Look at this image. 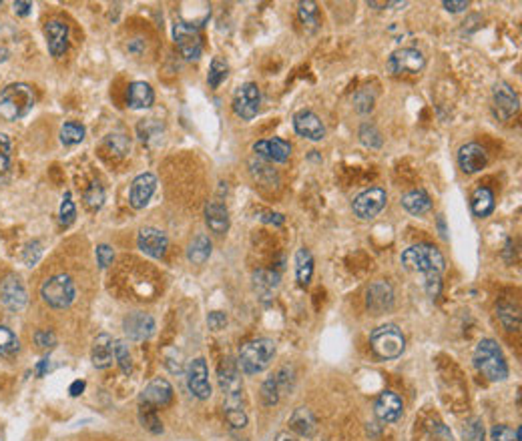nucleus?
<instances>
[{
  "label": "nucleus",
  "instance_id": "32",
  "mask_svg": "<svg viewBox=\"0 0 522 441\" xmlns=\"http://www.w3.org/2000/svg\"><path fill=\"white\" fill-rule=\"evenodd\" d=\"M211 257V241L207 235H197L187 247V259L193 265H203Z\"/></svg>",
  "mask_w": 522,
  "mask_h": 441
},
{
  "label": "nucleus",
  "instance_id": "3",
  "mask_svg": "<svg viewBox=\"0 0 522 441\" xmlns=\"http://www.w3.org/2000/svg\"><path fill=\"white\" fill-rule=\"evenodd\" d=\"M275 357V343L272 339L260 337L248 341L241 349H239V357H237V367L239 371H243L245 375H257L261 371H265Z\"/></svg>",
  "mask_w": 522,
  "mask_h": 441
},
{
  "label": "nucleus",
  "instance_id": "34",
  "mask_svg": "<svg viewBox=\"0 0 522 441\" xmlns=\"http://www.w3.org/2000/svg\"><path fill=\"white\" fill-rule=\"evenodd\" d=\"M253 285L263 299L272 297V293L279 287V275L274 271H257L253 275Z\"/></svg>",
  "mask_w": 522,
  "mask_h": 441
},
{
  "label": "nucleus",
  "instance_id": "36",
  "mask_svg": "<svg viewBox=\"0 0 522 441\" xmlns=\"http://www.w3.org/2000/svg\"><path fill=\"white\" fill-rule=\"evenodd\" d=\"M85 127L80 123H75V120H68L61 127V143L65 147H73V144L83 143L85 139Z\"/></svg>",
  "mask_w": 522,
  "mask_h": 441
},
{
  "label": "nucleus",
  "instance_id": "42",
  "mask_svg": "<svg viewBox=\"0 0 522 441\" xmlns=\"http://www.w3.org/2000/svg\"><path fill=\"white\" fill-rule=\"evenodd\" d=\"M75 217H77V207L73 203V195L66 191L65 195H63L61 211H59V223H61V227H71Z\"/></svg>",
  "mask_w": 522,
  "mask_h": 441
},
{
  "label": "nucleus",
  "instance_id": "6",
  "mask_svg": "<svg viewBox=\"0 0 522 441\" xmlns=\"http://www.w3.org/2000/svg\"><path fill=\"white\" fill-rule=\"evenodd\" d=\"M40 297L52 309H66L77 297V287L68 275L61 273V275H54L42 283Z\"/></svg>",
  "mask_w": 522,
  "mask_h": 441
},
{
  "label": "nucleus",
  "instance_id": "61",
  "mask_svg": "<svg viewBox=\"0 0 522 441\" xmlns=\"http://www.w3.org/2000/svg\"><path fill=\"white\" fill-rule=\"evenodd\" d=\"M49 367H51V361L49 359H40V364L37 365V375L42 377L47 371H49Z\"/></svg>",
  "mask_w": 522,
  "mask_h": 441
},
{
  "label": "nucleus",
  "instance_id": "20",
  "mask_svg": "<svg viewBox=\"0 0 522 441\" xmlns=\"http://www.w3.org/2000/svg\"><path fill=\"white\" fill-rule=\"evenodd\" d=\"M293 129L300 137L310 139V141H322L326 137V127H324L322 118L312 111H300L293 117Z\"/></svg>",
  "mask_w": 522,
  "mask_h": 441
},
{
  "label": "nucleus",
  "instance_id": "29",
  "mask_svg": "<svg viewBox=\"0 0 522 441\" xmlns=\"http://www.w3.org/2000/svg\"><path fill=\"white\" fill-rule=\"evenodd\" d=\"M470 207H472V213H474L476 217H480V219L490 217V215L494 213V207H496L492 191H490V189H486V187H478V189L474 191V195H472Z\"/></svg>",
  "mask_w": 522,
  "mask_h": 441
},
{
  "label": "nucleus",
  "instance_id": "52",
  "mask_svg": "<svg viewBox=\"0 0 522 441\" xmlns=\"http://www.w3.org/2000/svg\"><path fill=\"white\" fill-rule=\"evenodd\" d=\"M113 261H115V251H113V247L104 245V243L97 247V263H99L101 269H107Z\"/></svg>",
  "mask_w": 522,
  "mask_h": 441
},
{
  "label": "nucleus",
  "instance_id": "28",
  "mask_svg": "<svg viewBox=\"0 0 522 441\" xmlns=\"http://www.w3.org/2000/svg\"><path fill=\"white\" fill-rule=\"evenodd\" d=\"M223 414H225V419L229 421L231 428L235 429L245 428V426H248V414H245V407H243V395L225 397Z\"/></svg>",
  "mask_w": 522,
  "mask_h": 441
},
{
  "label": "nucleus",
  "instance_id": "39",
  "mask_svg": "<svg viewBox=\"0 0 522 441\" xmlns=\"http://www.w3.org/2000/svg\"><path fill=\"white\" fill-rule=\"evenodd\" d=\"M281 385L279 381L275 379V375H272L269 379H265V383L261 385V402L265 405H275L279 402V395H281Z\"/></svg>",
  "mask_w": 522,
  "mask_h": 441
},
{
  "label": "nucleus",
  "instance_id": "53",
  "mask_svg": "<svg viewBox=\"0 0 522 441\" xmlns=\"http://www.w3.org/2000/svg\"><path fill=\"white\" fill-rule=\"evenodd\" d=\"M35 343L39 345L40 349H52L56 345V337L49 329H40V331L35 333Z\"/></svg>",
  "mask_w": 522,
  "mask_h": 441
},
{
  "label": "nucleus",
  "instance_id": "49",
  "mask_svg": "<svg viewBox=\"0 0 522 441\" xmlns=\"http://www.w3.org/2000/svg\"><path fill=\"white\" fill-rule=\"evenodd\" d=\"M40 257H42V245H40V241H32V243H28L25 247L23 261H25L26 267H35L40 261Z\"/></svg>",
  "mask_w": 522,
  "mask_h": 441
},
{
  "label": "nucleus",
  "instance_id": "27",
  "mask_svg": "<svg viewBox=\"0 0 522 441\" xmlns=\"http://www.w3.org/2000/svg\"><path fill=\"white\" fill-rule=\"evenodd\" d=\"M153 101H155V92L149 82H145V80L130 82L129 91H127V103H129L130 108H149Z\"/></svg>",
  "mask_w": 522,
  "mask_h": 441
},
{
  "label": "nucleus",
  "instance_id": "37",
  "mask_svg": "<svg viewBox=\"0 0 522 441\" xmlns=\"http://www.w3.org/2000/svg\"><path fill=\"white\" fill-rule=\"evenodd\" d=\"M498 319L502 321V325L509 329V331H516L521 327V315L518 309L510 303H500L498 305Z\"/></svg>",
  "mask_w": 522,
  "mask_h": 441
},
{
  "label": "nucleus",
  "instance_id": "41",
  "mask_svg": "<svg viewBox=\"0 0 522 441\" xmlns=\"http://www.w3.org/2000/svg\"><path fill=\"white\" fill-rule=\"evenodd\" d=\"M464 441H484V423L480 417H470L462 428Z\"/></svg>",
  "mask_w": 522,
  "mask_h": 441
},
{
  "label": "nucleus",
  "instance_id": "17",
  "mask_svg": "<svg viewBox=\"0 0 522 441\" xmlns=\"http://www.w3.org/2000/svg\"><path fill=\"white\" fill-rule=\"evenodd\" d=\"M157 189V177L153 173H143L139 177H135V181L130 182L129 191V203L133 209H145L149 205L151 197Z\"/></svg>",
  "mask_w": 522,
  "mask_h": 441
},
{
  "label": "nucleus",
  "instance_id": "38",
  "mask_svg": "<svg viewBox=\"0 0 522 441\" xmlns=\"http://www.w3.org/2000/svg\"><path fill=\"white\" fill-rule=\"evenodd\" d=\"M20 349L18 337L4 325H0V355L2 357H13L16 351Z\"/></svg>",
  "mask_w": 522,
  "mask_h": 441
},
{
  "label": "nucleus",
  "instance_id": "60",
  "mask_svg": "<svg viewBox=\"0 0 522 441\" xmlns=\"http://www.w3.org/2000/svg\"><path fill=\"white\" fill-rule=\"evenodd\" d=\"M85 387H87V383H85L83 379H77V381H73V385L68 387V393H71L73 397H78V395L85 391Z\"/></svg>",
  "mask_w": 522,
  "mask_h": 441
},
{
  "label": "nucleus",
  "instance_id": "12",
  "mask_svg": "<svg viewBox=\"0 0 522 441\" xmlns=\"http://www.w3.org/2000/svg\"><path fill=\"white\" fill-rule=\"evenodd\" d=\"M0 299H2L6 309L23 311L26 303H28V295H26V287L23 283V279L16 277V275H8L0 285Z\"/></svg>",
  "mask_w": 522,
  "mask_h": 441
},
{
  "label": "nucleus",
  "instance_id": "26",
  "mask_svg": "<svg viewBox=\"0 0 522 441\" xmlns=\"http://www.w3.org/2000/svg\"><path fill=\"white\" fill-rule=\"evenodd\" d=\"M205 223L213 233L223 235L229 229V213L219 201H209L205 205Z\"/></svg>",
  "mask_w": 522,
  "mask_h": 441
},
{
  "label": "nucleus",
  "instance_id": "54",
  "mask_svg": "<svg viewBox=\"0 0 522 441\" xmlns=\"http://www.w3.org/2000/svg\"><path fill=\"white\" fill-rule=\"evenodd\" d=\"M107 144H109L113 151H117L119 155H125L130 147L129 141H127L123 135H109V137H107Z\"/></svg>",
  "mask_w": 522,
  "mask_h": 441
},
{
  "label": "nucleus",
  "instance_id": "58",
  "mask_svg": "<svg viewBox=\"0 0 522 441\" xmlns=\"http://www.w3.org/2000/svg\"><path fill=\"white\" fill-rule=\"evenodd\" d=\"M13 6L14 13L18 14V16H28L30 11H32V4H30V2H25V0H16Z\"/></svg>",
  "mask_w": 522,
  "mask_h": 441
},
{
  "label": "nucleus",
  "instance_id": "56",
  "mask_svg": "<svg viewBox=\"0 0 522 441\" xmlns=\"http://www.w3.org/2000/svg\"><path fill=\"white\" fill-rule=\"evenodd\" d=\"M260 219L263 223H272V225H284L286 223V217L281 213H274V211H263V213H260Z\"/></svg>",
  "mask_w": 522,
  "mask_h": 441
},
{
  "label": "nucleus",
  "instance_id": "62",
  "mask_svg": "<svg viewBox=\"0 0 522 441\" xmlns=\"http://www.w3.org/2000/svg\"><path fill=\"white\" fill-rule=\"evenodd\" d=\"M275 441H298V440L291 437V435H287V433H281V435H277V440Z\"/></svg>",
  "mask_w": 522,
  "mask_h": 441
},
{
  "label": "nucleus",
  "instance_id": "50",
  "mask_svg": "<svg viewBox=\"0 0 522 441\" xmlns=\"http://www.w3.org/2000/svg\"><path fill=\"white\" fill-rule=\"evenodd\" d=\"M251 173H253V177L257 179L260 182H265V177H269L272 181L277 182V175H275V170L272 167H267L263 161H251Z\"/></svg>",
  "mask_w": 522,
  "mask_h": 441
},
{
  "label": "nucleus",
  "instance_id": "1",
  "mask_svg": "<svg viewBox=\"0 0 522 441\" xmlns=\"http://www.w3.org/2000/svg\"><path fill=\"white\" fill-rule=\"evenodd\" d=\"M402 265L408 271H416L424 275V285L426 293L432 299L440 295L442 289V271H444V257L442 253L434 245L420 243L412 245L402 253Z\"/></svg>",
  "mask_w": 522,
  "mask_h": 441
},
{
  "label": "nucleus",
  "instance_id": "8",
  "mask_svg": "<svg viewBox=\"0 0 522 441\" xmlns=\"http://www.w3.org/2000/svg\"><path fill=\"white\" fill-rule=\"evenodd\" d=\"M386 203H388V195H386L384 189H380V187L368 189V191L360 193V195L353 199V215L362 220L374 219V217H378L380 213L384 211Z\"/></svg>",
  "mask_w": 522,
  "mask_h": 441
},
{
  "label": "nucleus",
  "instance_id": "46",
  "mask_svg": "<svg viewBox=\"0 0 522 441\" xmlns=\"http://www.w3.org/2000/svg\"><path fill=\"white\" fill-rule=\"evenodd\" d=\"M374 101H376V94H374V91H370V89L360 91L358 94H356V99H353L356 111H358L360 115H368V113H372V108H374Z\"/></svg>",
  "mask_w": 522,
  "mask_h": 441
},
{
  "label": "nucleus",
  "instance_id": "31",
  "mask_svg": "<svg viewBox=\"0 0 522 441\" xmlns=\"http://www.w3.org/2000/svg\"><path fill=\"white\" fill-rule=\"evenodd\" d=\"M289 426L293 431H298L300 435H305V437H310L313 435V431H315V417L310 409H305V407H298L291 417H289Z\"/></svg>",
  "mask_w": 522,
  "mask_h": 441
},
{
  "label": "nucleus",
  "instance_id": "57",
  "mask_svg": "<svg viewBox=\"0 0 522 441\" xmlns=\"http://www.w3.org/2000/svg\"><path fill=\"white\" fill-rule=\"evenodd\" d=\"M444 8L448 13H462L468 8V0H444Z\"/></svg>",
  "mask_w": 522,
  "mask_h": 441
},
{
  "label": "nucleus",
  "instance_id": "55",
  "mask_svg": "<svg viewBox=\"0 0 522 441\" xmlns=\"http://www.w3.org/2000/svg\"><path fill=\"white\" fill-rule=\"evenodd\" d=\"M207 325L209 329H213V331H221L227 325V315L223 311H211L207 315Z\"/></svg>",
  "mask_w": 522,
  "mask_h": 441
},
{
  "label": "nucleus",
  "instance_id": "47",
  "mask_svg": "<svg viewBox=\"0 0 522 441\" xmlns=\"http://www.w3.org/2000/svg\"><path fill=\"white\" fill-rule=\"evenodd\" d=\"M139 419H141L143 428L149 429L151 433H161V431H163V423L159 421V417H157L155 409H151V407H143V405H141V414H139Z\"/></svg>",
  "mask_w": 522,
  "mask_h": 441
},
{
  "label": "nucleus",
  "instance_id": "14",
  "mask_svg": "<svg viewBox=\"0 0 522 441\" xmlns=\"http://www.w3.org/2000/svg\"><path fill=\"white\" fill-rule=\"evenodd\" d=\"M139 402L143 407H151V409H159V407H167L173 402V387L167 379H155L151 381L141 393Z\"/></svg>",
  "mask_w": 522,
  "mask_h": 441
},
{
  "label": "nucleus",
  "instance_id": "21",
  "mask_svg": "<svg viewBox=\"0 0 522 441\" xmlns=\"http://www.w3.org/2000/svg\"><path fill=\"white\" fill-rule=\"evenodd\" d=\"M486 163H488V155H486V151L478 143L464 144L458 151V165H460V169L464 170L466 175L482 170L486 167Z\"/></svg>",
  "mask_w": 522,
  "mask_h": 441
},
{
  "label": "nucleus",
  "instance_id": "10",
  "mask_svg": "<svg viewBox=\"0 0 522 441\" xmlns=\"http://www.w3.org/2000/svg\"><path fill=\"white\" fill-rule=\"evenodd\" d=\"M173 39L177 49L181 51L185 61H199L201 52H203V44H201V37L197 32L195 26L185 25V23H177L173 26Z\"/></svg>",
  "mask_w": 522,
  "mask_h": 441
},
{
  "label": "nucleus",
  "instance_id": "15",
  "mask_svg": "<svg viewBox=\"0 0 522 441\" xmlns=\"http://www.w3.org/2000/svg\"><path fill=\"white\" fill-rule=\"evenodd\" d=\"M137 245L143 251L145 255L153 257V259H161L169 247V239L167 235L163 233L161 229H155V227H145L139 231V237H137Z\"/></svg>",
  "mask_w": 522,
  "mask_h": 441
},
{
  "label": "nucleus",
  "instance_id": "7",
  "mask_svg": "<svg viewBox=\"0 0 522 441\" xmlns=\"http://www.w3.org/2000/svg\"><path fill=\"white\" fill-rule=\"evenodd\" d=\"M426 66V56L418 49H398L388 58V70L394 77L398 75H418Z\"/></svg>",
  "mask_w": 522,
  "mask_h": 441
},
{
  "label": "nucleus",
  "instance_id": "11",
  "mask_svg": "<svg viewBox=\"0 0 522 441\" xmlns=\"http://www.w3.org/2000/svg\"><path fill=\"white\" fill-rule=\"evenodd\" d=\"M187 387L195 395L197 399H209L211 397V383H209V369L203 357L193 359L187 367Z\"/></svg>",
  "mask_w": 522,
  "mask_h": 441
},
{
  "label": "nucleus",
  "instance_id": "19",
  "mask_svg": "<svg viewBox=\"0 0 522 441\" xmlns=\"http://www.w3.org/2000/svg\"><path fill=\"white\" fill-rule=\"evenodd\" d=\"M217 379H219V387H221L225 397H235V395L243 393L239 367H237V361H233L231 357H225L221 361L219 371H217Z\"/></svg>",
  "mask_w": 522,
  "mask_h": 441
},
{
  "label": "nucleus",
  "instance_id": "35",
  "mask_svg": "<svg viewBox=\"0 0 522 441\" xmlns=\"http://www.w3.org/2000/svg\"><path fill=\"white\" fill-rule=\"evenodd\" d=\"M227 77H229V65L223 61L221 56H213L207 73L209 87H211V89H219L223 85V80Z\"/></svg>",
  "mask_w": 522,
  "mask_h": 441
},
{
  "label": "nucleus",
  "instance_id": "40",
  "mask_svg": "<svg viewBox=\"0 0 522 441\" xmlns=\"http://www.w3.org/2000/svg\"><path fill=\"white\" fill-rule=\"evenodd\" d=\"M300 20L305 28H310L313 32L317 25H320V16H317V6L315 2H300Z\"/></svg>",
  "mask_w": 522,
  "mask_h": 441
},
{
  "label": "nucleus",
  "instance_id": "51",
  "mask_svg": "<svg viewBox=\"0 0 522 441\" xmlns=\"http://www.w3.org/2000/svg\"><path fill=\"white\" fill-rule=\"evenodd\" d=\"M11 167V139L0 132V175H4Z\"/></svg>",
  "mask_w": 522,
  "mask_h": 441
},
{
  "label": "nucleus",
  "instance_id": "23",
  "mask_svg": "<svg viewBox=\"0 0 522 441\" xmlns=\"http://www.w3.org/2000/svg\"><path fill=\"white\" fill-rule=\"evenodd\" d=\"M253 153L274 163H286L291 156V144L284 139H265L253 144Z\"/></svg>",
  "mask_w": 522,
  "mask_h": 441
},
{
  "label": "nucleus",
  "instance_id": "9",
  "mask_svg": "<svg viewBox=\"0 0 522 441\" xmlns=\"http://www.w3.org/2000/svg\"><path fill=\"white\" fill-rule=\"evenodd\" d=\"M261 103V91L255 82H245L241 85L233 97V113L243 120H251L257 117Z\"/></svg>",
  "mask_w": 522,
  "mask_h": 441
},
{
  "label": "nucleus",
  "instance_id": "59",
  "mask_svg": "<svg viewBox=\"0 0 522 441\" xmlns=\"http://www.w3.org/2000/svg\"><path fill=\"white\" fill-rule=\"evenodd\" d=\"M406 4H408V2H378V0H370V2H368V6L378 8V11L388 8V6H406Z\"/></svg>",
  "mask_w": 522,
  "mask_h": 441
},
{
  "label": "nucleus",
  "instance_id": "45",
  "mask_svg": "<svg viewBox=\"0 0 522 441\" xmlns=\"http://www.w3.org/2000/svg\"><path fill=\"white\" fill-rule=\"evenodd\" d=\"M113 351H115V359H117L119 367L125 375H129L130 369H133V364H130V353H129V345L125 341H115L113 345Z\"/></svg>",
  "mask_w": 522,
  "mask_h": 441
},
{
  "label": "nucleus",
  "instance_id": "13",
  "mask_svg": "<svg viewBox=\"0 0 522 441\" xmlns=\"http://www.w3.org/2000/svg\"><path fill=\"white\" fill-rule=\"evenodd\" d=\"M521 106L518 101V94L512 91L509 82H498L492 92V108H494V115L500 120H509Z\"/></svg>",
  "mask_w": 522,
  "mask_h": 441
},
{
  "label": "nucleus",
  "instance_id": "25",
  "mask_svg": "<svg viewBox=\"0 0 522 441\" xmlns=\"http://www.w3.org/2000/svg\"><path fill=\"white\" fill-rule=\"evenodd\" d=\"M113 345H115V341H113L111 335H107V333H101L99 337L92 341L91 359L92 365L97 369H107L109 365H113V359H115Z\"/></svg>",
  "mask_w": 522,
  "mask_h": 441
},
{
  "label": "nucleus",
  "instance_id": "5",
  "mask_svg": "<svg viewBox=\"0 0 522 441\" xmlns=\"http://www.w3.org/2000/svg\"><path fill=\"white\" fill-rule=\"evenodd\" d=\"M370 343L372 349L378 355L380 359H398L406 349V337L404 333L396 327V325H382L378 329L372 331L370 335Z\"/></svg>",
  "mask_w": 522,
  "mask_h": 441
},
{
  "label": "nucleus",
  "instance_id": "24",
  "mask_svg": "<svg viewBox=\"0 0 522 441\" xmlns=\"http://www.w3.org/2000/svg\"><path fill=\"white\" fill-rule=\"evenodd\" d=\"M394 303V291L390 283L386 281H376L368 289V307L374 315H382L392 307Z\"/></svg>",
  "mask_w": 522,
  "mask_h": 441
},
{
  "label": "nucleus",
  "instance_id": "43",
  "mask_svg": "<svg viewBox=\"0 0 522 441\" xmlns=\"http://www.w3.org/2000/svg\"><path fill=\"white\" fill-rule=\"evenodd\" d=\"M83 201H85V207L87 209H91V211H99V209L103 207V203H104L103 187H101L99 182H92L91 187L87 189L85 197H83Z\"/></svg>",
  "mask_w": 522,
  "mask_h": 441
},
{
  "label": "nucleus",
  "instance_id": "4",
  "mask_svg": "<svg viewBox=\"0 0 522 441\" xmlns=\"http://www.w3.org/2000/svg\"><path fill=\"white\" fill-rule=\"evenodd\" d=\"M474 365L488 381H504L509 377V365L504 353L494 339H482L474 349Z\"/></svg>",
  "mask_w": 522,
  "mask_h": 441
},
{
  "label": "nucleus",
  "instance_id": "18",
  "mask_svg": "<svg viewBox=\"0 0 522 441\" xmlns=\"http://www.w3.org/2000/svg\"><path fill=\"white\" fill-rule=\"evenodd\" d=\"M155 319L143 311H135L125 317L123 321V329L133 341H145L155 333Z\"/></svg>",
  "mask_w": 522,
  "mask_h": 441
},
{
  "label": "nucleus",
  "instance_id": "33",
  "mask_svg": "<svg viewBox=\"0 0 522 441\" xmlns=\"http://www.w3.org/2000/svg\"><path fill=\"white\" fill-rule=\"evenodd\" d=\"M313 275V257L312 253L303 247V249H298L296 253V279L300 285H308L312 281Z\"/></svg>",
  "mask_w": 522,
  "mask_h": 441
},
{
  "label": "nucleus",
  "instance_id": "22",
  "mask_svg": "<svg viewBox=\"0 0 522 441\" xmlns=\"http://www.w3.org/2000/svg\"><path fill=\"white\" fill-rule=\"evenodd\" d=\"M44 37L49 52L54 58H61L68 49V26L61 20H51L44 25Z\"/></svg>",
  "mask_w": 522,
  "mask_h": 441
},
{
  "label": "nucleus",
  "instance_id": "48",
  "mask_svg": "<svg viewBox=\"0 0 522 441\" xmlns=\"http://www.w3.org/2000/svg\"><path fill=\"white\" fill-rule=\"evenodd\" d=\"M492 441H521V428L512 429L504 423L492 428Z\"/></svg>",
  "mask_w": 522,
  "mask_h": 441
},
{
  "label": "nucleus",
  "instance_id": "44",
  "mask_svg": "<svg viewBox=\"0 0 522 441\" xmlns=\"http://www.w3.org/2000/svg\"><path fill=\"white\" fill-rule=\"evenodd\" d=\"M360 141H362L365 147H370V149H380L382 143H384L382 132H380L374 125H368V123L360 127Z\"/></svg>",
  "mask_w": 522,
  "mask_h": 441
},
{
  "label": "nucleus",
  "instance_id": "2",
  "mask_svg": "<svg viewBox=\"0 0 522 441\" xmlns=\"http://www.w3.org/2000/svg\"><path fill=\"white\" fill-rule=\"evenodd\" d=\"M35 106V91L26 82H13L0 92V118L14 123L26 117Z\"/></svg>",
  "mask_w": 522,
  "mask_h": 441
},
{
  "label": "nucleus",
  "instance_id": "30",
  "mask_svg": "<svg viewBox=\"0 0 522 441\" xmlns=\"http://www.w3.org/2000/svg\"><path fill=\"white\" fill-rule=\"evenodd\" d=\"M402 207L410 213V215H424V213H428L432 209V201L430 195L426 193V191H422V189H414V191H410V193H406L402 197Z\"/></svg>",
  "mask_w": 522,
  "mask_h": 441
},
{
  "label": "nucleus",
  "instance_id": "16",
  "mask_svg": "<svg viewBox=\"0 0 522 441\" xmlns=\"http://www.w3.org/2000/svg\"><path fill=\"white\" fill-rule=\"evenodd\" d=\"M374 411L382 423H396L404 414V403L398 393L394 391H382L374 403Z\"/></svg>",
  "mask_w": 522,
  "mask_h": 441
}]
</instances>
